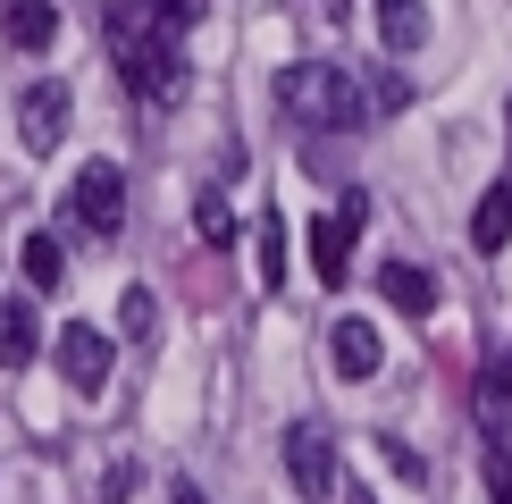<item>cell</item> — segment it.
<instances>
[{"label":"cell","instance_id":"cell-15","mask_svg":"<svg viewBox=\"0 0 512 504\" xmlns=\"http://www.w3.org/2000/svg\"><path fill=\"white\" fill-rule=\"evenodd\" d=\"M479 412H487V429H504V412H512V345L496 353V370H487V387H479Z\"/></svg>","mask_w":512,"mask_h":504},{"label":"cell","instance_id":"cell-14","mask_svg":"<svg viewBox=\"0 0 512 504\" xmlns=\"http://www.w3.org/2000/svg\"><path fill=\"white\" fill-rule=\"evenodd\" d=\"M26 278L59 294V278H68V252H59V236H26Z\"/></svg>","mask_w":512,"mask_h":504},{"label":"cell","instance_id":"cell-5","mask_svg":"<svg viewBox=\"0 0 512 504\" xmlns=\"http://www.w3.org/2000/svg\"><path fill=\"white\" fill-rule=\"evenodd\" d=\"M361 219H370V194H345V202L328 210V219H311V269H319V286H345Z\"/></svg>","mask_w":512,"mask_h":504},{"label":"cell","instance_id":"cell-8","mask_svg":"<svg viewBox=\"0 0 512 504\" xmlns=\"http://www.w3.org/2000/svg\"><path fill=\"white\" fill-rule=\"evenodd\" d=\"M0 34H9V51H51L59 42V0H0Z\"/></svg>","mask_w":512,"mask_h":504},{"label":"cell","instance_id":"cell-1","mask_svg":"<svg viewBox=\"0 0 512 504\" xmlns=\"http://www.w3.org/2000/svg\"><path fill=\"white\" fill-rule=\"evenodd\" d=\"M110 68L126 76L135 101H177L185 84V26L160 9V0H110Z\"/></svg>","mask_w":512,"mask_h":504},{"label":"cell","instance_id":"cell-13","mask_svg":"<svg viewBox=\"0 0 512 504\" xmlns=\"http://www.w3.org/2000/svg\"><path fill=\"white\" fill-rule=\"evenodd\" d=\"M378 42H387L395 59H412L420 42H429V0H378Z\"/></svg>","mask_w":512,"mask_h":504},{"label":"cell","instance_id":"cell-7","mask_svg":"<svg viewBox=\"0 0 512 504\" xmlns=\"http://www.w3.org/2000/svg\"><path fill=\"white\" fill-rule=\"evenodd\" d=\"M76 126V93L68 84H26L17 93V135H26V152H59Z\"/></svg>","mask_w":512,"mask_h":504},{"label":"cell","instance_id":"cell-10","mask_svg":"<svg viewBox=\"0 0 512 504\" xmlns=\"http://www.w3.org/2000/svg\"><path fill=\"white\" fill-rule=\"evenodd\" d=\"M328 362H336V378H378V328L370 320H336L328 328Z\"/></svg>","mask_w":512,"mask_h":504},{"label":"cell","instance_id":"cell-12","mask_svg":"<svg viewBox=\"0 0 512 504\" xmlns=\"http://www.w3.org/2000/svg\"><path fill=\"white\" fill-rule=\"evenodd\" d=\"M378 294L403 311V320H429L437 311V286H429V269H412V261H378Z\"/></svg>","mask_w":512,"mask_h":504},{"label":"cell","instance_id":"cell-9","mask_svg":"<svg viewBox=\"0 0 512 504\" xmlns=\"http://www.w3.org/2000/svg\"><path fill=\"white\" fill-rule=\"evenodd\" d=\"M34 353H42L34 303H26V294H0V370H34Z\"/></svg>","mask_w":512,"mask_h":504},{"label":"cell","instance_id":"cell-20","mask_svg":"<svg viewBox=\"0 0 512 504\" xmlns=\"http://www.w3.org/2000/svg\"><path fill=\"white\" fill-rule=\"evenodd\" d=\"M160 9L177 17V26H194V17H202V0H160Z\"/></svg>","mask_w":512,"mask_h":504},{"label":"cell","instance_id":"cell-11","mask_svg":"<svg viewBox=\"0 0 512 504\" xmlns=\"http://www.w3.org/2000/svg\"><path fill=\"white\" fill-rule=\"evenodd\" d=\"M504 244H512V177H496L479 194V210H471V252H479V261H496Z\"/></svg>","mask_w":512,"mask_h":504},{"label":"cell","instance_id":"cell-21","mask_svg":"<svg viewBox=\"0 0 512 504\" xmlns=\"http://www.w3.org/2000/svg\"><path fill=\"white\" fill-rule=\"evenodd\" d=\"M168 504H202V488H185V479H177V496H168Z\"/></svg>","mask_w":512,"mask_h":504},{"label":"cell","instance_id":"cell-16","mask_svg":"<svg viewBox=\"0 0 512 504\" xmlns=\"http://www.w3.org/2000/svg\"><path fill=\"white\" fill-rule=\"evenodd\" d=\"M286 278V227H277V210H261V286Z\"/></svg>","mask_w":512,"mask_h":504},{"label":"cell","instance_id":"cell-22","mask_svg":"<svg viewBox=\"0 0 512 504\" xmlns=\"http://www.w3.org/2000/svg\"><path fill=\"white\" fill-rule=\"evenodd\" d=\"M345 504H370V496H361V488H345Z\"/></svg>","mask_w":512,"mask_h":504},{"label":"cell","instance_id":"cell-2","mask_svg":"<svg viewBox=\"0 0 512 504\" xmlns=\"http://www.w3.org/2000/svg\"><path fill=\"white\" fill-rule=\"evenodd\" d=\"M277 110L303 126V135H353V126L370 118V93H361L345 68H328V59H294V68L277 76Z\"/></svg>","mask_w":512,"mask_h":504},{"label":"cell","instance_id":"cell-3","mask_svg":"<svg viewBox=\"0 0 512 504\" xmlns=\"http://www.w3.org/2000/svg\"><path fill=\"white\" fill-rule=\"evenodd\" d=\"M286 479H294V496H336V429L328 420H294L286 429Z\"/></svg>","mask_w":512,"mask_h":504},{"label":"cell","instance_id":"cell-17","mask_svg":"<svg viewBox=\"0 0 512 504\" xmlns=\"http://www.w3.org/2000/svg\"><path fill=\"white\" fill-rule=\"evenodd\" d=\"M194 219H202V244H227V236H236V219H227V202H219V194H202Z\"/></svg>","mask_w":512,"mask_h":504},{"label":"cell","instance_id":"cell-6","mask_svg":"<svg viewBox=\"0 0 512 504\" xmlns=\"http://www.w3.org/2000/svg\"><path fill=\"white\" fill-rule=\"evenodd\" d=\"M51 362H59V378H68L76 395H101V387H110V370H118V345L101 328L68 320V328H59V345H51Z\"/></svg>","mask_w":512,"mask_h":504},{"label":"cell","instance_id":"cell-19","mask_svg":"<svg viewBox=\"0 0 512 504\" xmlns=\"http://www.w3.org/2000/svg\"><path fill=\"white\" fill-rule=\"evenodd\" d=\"M126 496H135V462H118V471L101 479V504H126Z\"/></svg>","mask_w":512,"mask_h":504},{"label":"cell","instance_id":"cell-4","mask_svg":"<svg viewBox=\"0 0 512 504\" xmlns=\"http://www.w3.org/2000/svg\"><path fill=\"white\" fill-rule=\"evenodd\" d=\"M68 219L93 227V236H118V219H126V177H118V160H84V168H76Z\"/></svg>","mask_w":512,"mask_h":504},{"label":"cell","instance_id":"cell-18","mask_svg":"<svg viewBox=\"0 0 512 504\" xmlns=\"http://www.w3.org/2000/svg\"><path fill=\"white\" fill-rule=\"evenodd\" d=\"M370 110H387V118L412 110V84H403V76H378V84H370Z\"/></svg>","mask_w":512,"mask_h":504}]
</instances>
